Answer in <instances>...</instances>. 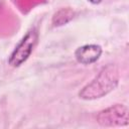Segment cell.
Segmentation results:
<instances>
[{
    "label": "cell",
    "mask_w": 129,
    "mask_h": 129,
    "mask_svg": "<svg viewBox=\"0 0 129 129\" xmlns=\"http://www.w3.org/2000/svg\"><path fill=\"white\" fill-rule=\"evenodd\" d=\"M102 54V47L98 44H86L75 51L76 59L83 64H91L99 59Z\"/></svg>",
    "instance_id": "277c9868"
},
{
    "label": "cell",
    "mask_w": 129,
    "mask_h": 129,
    "mask_svg": "<svg viewBox=\"0 0 129 129\" xmlns=\"http://www.w3.org/2000/svg\"><path fill=\"white\" fill-rule=\"evenodd\" d=\"M96 119L100 125L105 127L125 126L129 123V111L126 106L115 104L100 111Z\"/></svg>",
    "instance_id": "7a4b0ae2"
},
{
    "label": "cell",
    "mask_w": 129,
    "mask_h": 129,
    "mask_svg": "<svg viewBox=\"0 0 129 129\" xmlns=\"http://www.w3.org/2000/svg\"><path fill=\"white\" fill-rule=\"evenodd\" d=\"M75 12L71 8H62L58 10L56 13H54L52 17V23L54 26H59L62 24H66L71 19L74 18Z\"/></svg>",
    "instance_id": "5b68a950"
},
{
    "label": "cell",
    "mask_w": 129,
    "mask_h": 129,
    "mask_svg": "<svg viewBox=\"0 0 129 129\" xmlns=\"http://www.w3.org/2000/svg\"><path fill=\"white\" fill-rule=\"evenodd\" d=\"M102 0H89V2H91L92 4H99Z\"/></svg>",
    "instance_id": "8992f818"
},
{
    "label": "cell",
    "mask_w": 129,
    "mask_h": 129,
    "mask_svg": "<svg viewBox=\"0 0 129 129\" xmlns=\"http://www.w3.org/2000/svg\"><path fill=\"white\" fill-rule=\"evenodd\" d=\"M119 83V71L116 66L108 64L88 83L80 92L79 97L83 100L102 98L113 91Z\"/></svg>",
    "instance_id": "6da1fadb"
},
{
    "label": "cell",
    "mask_w": 129,
    "mask_h": 129,
    "mask_svg": "<svg viewBox=\"0 0 129 129\" xmlns=\"http://www.w3.org/2000/svg\"><path fill=\"white\" fill-rule=\"evenodd\" d=\"M37 38H38V33L35 28H32L29 31H27V33L23 36L21 41L18 43V45L14 48V50L10 54V57L8 59L9 64L14 68L22 64L31 54L33 47L37 42Z\"/></svg>",
    "instance_id": "3957f363"
}]
</instances>
